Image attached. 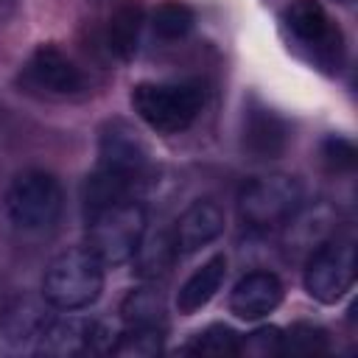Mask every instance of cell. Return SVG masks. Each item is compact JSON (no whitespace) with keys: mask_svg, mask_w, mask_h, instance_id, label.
I'll return each instance as SVG.
<instances>
[{"mask_svg":"<svg viewBox=\"0 0 358 358\" xmlns=\"http://www.w3.org/2000/svg\"><path fill=\"white\" fill-rule=\"evenodd\" d=\"M103 291V263L87 246L59 252L42 277V299L56 310H84Z\"/></svg>","mask_w":358,"mask_h":358,"instance_id":"3957f363","label":"cell"},{"mask_svg":"<svg viewBox=\"0 0 358 358\" xmlns=\"http://www.w3.org/2000/svg\"><path fill=\"white\" fill-rule=\"evenodd\" d=\"M148 168V148L137 129L123 117H109L98 131V162L84 179L81 204L92 213L103 204L131 199Z\"/></svg>","mask_w":358,"mask_h":358,"instance_id":"6da1fadb","label":"cell"},{"mask_svg":"<svg viewBox=\"0 0 358 358\" xmlns=\"http://www.w3.org/2000/svg\"><path fill=\"white\" fill-rule=\"evenodd\" d=\"M291 143V126L288 120L266 106L260 98H249L243 103L241 115V145L255 159H277L285 154Z\"/></svg>","mask_w":358,"mask_h":358,"instance_id":"8fae6325","label":"cell"},{"mask_svg":"<svg viewBox=\"0 0 358 358\" xmlns=\"http://www.w3.org/2000/svg\"><path fill=\"white\" fill-rule=\"evenodd\" d=\"M305 291L322 305H336L355 282V249L350 241L333 238L316 246L305 263Z\"/></svg>","mask_w":358,"mask_h":358,"instance_id":"9c48e42d","label":"cell"},{"mask_svg":"<svg viewBox=\"0 0 358 358\" xmlns=\"http://www.w3.org/2000/svg\"><path fill=\"white\" fill-rule=\"evenodd\" d=\"M282 31L299 48L310 64L324 73H338L344 67V36L341 28L330 20L327 8L319 0H291L282 8Z\"/></svg>","mask_w":358,"mask_h":358,"instance_id":"277c9868","label":"cell"},{"mask_svg":"<svg viewBox=\"0 0 358 358\" xmlns=\"http://www.w3.org/2000/svg\"><path fill=\"white\" fill-rule=\"evenodd\" d=\"M305 201V187L291 173H266L249 179L238 193V218L255 232L285 227L296 218Z\"/></svg>","mask_w":358,"mask_h":358,"instance_id":"8992f818","label":"cell"},{"mask_svg":"<svg viewBox=\"0 0 358 358\" xmlns=\"http://www.w3.org/2000/svg\"><path fill=\"white\" fill-rule=\"evenodd\" d=\"M280 336L282 330L280 327H257L255 333L249 336H241V347H238V355L246 352V355H257V358H266V355H280Z\"/></svg>","mask_w":358,"mask_h":358,"instance_id":"603a6c76","label":"cell"},{"mask_svg":"<svg viewBox=\"0 0 358 358\" xmlns=\"http://www.w3.org/2000/svg\"><path fill=\"white\" fill-rule=\"evenodd\" d=\"M87 249L103 266L129 263L145 235V210L134 199H120L84 213Z\"/></svg>","mask_w":358,"mask_h":358,"instance_id":"5b68a950","label":"cell"},{"mask_svg":"<svg viewBox=\"0 0 358 358\" xmlns=\"http://www.w3.org/2000/svg\"><path fill=\"white\" fill-rule=\"evenodd\" d=\"M134 115L157 134H179L190 129L204 106L199 81H140L131 87Z\"/></svg>","mask_w":358,"mask_h":358,"instance_id":"7a4b0ae2","label":"cell"},{"mask_svg":"<svg viewBox=\"0 0 358 358\" xmlns=\"http://www.w3.org/2000/svg\"><path fill=\"white\" fill-rule=\"evenodd\" d=\"M17 87L25 95L42 101H73L87 95L90 84L84 70L59 48V45H36L28 59L17 70Z\"/></svg>","mask_w":358,"mask_h":358,"instance_id":"ba28073f","label":"cell"},{"mask_svg":"<svg viewBox=\"0 0 358 358\" xmlns=\"http://www.w3.org/2000/svg\"><path fill=\"white\" fill-rule=\"evenodd\" d=\"M224 277H227V255H213L207 257L179 288L176 294V310L182 316H193L199 313L201 308L210 305V299L221 291L224 285Z\"/></svg>","mask_w":358,"mask_h":358,"instance_id":"5bb4252c","label":"cell"},{"mask_svg":"<svg viewBox=\"0 0 358 358\" xmlns=\"http://www.w3.org/2000/svg\"><path fill=\"white\" fill-rule=\"evenodd\" d=\"M224 210L218 201L213 199H196L190 207H185V213L176 218L171 238L179 255H193L199 249H204L207 243H213L221 232H224Z\"/></svg>","mask_w":358,"mask_h":358,"instance_id":"4fadbf2b","label":"cell"},{"mask_svg":"<svg viewBox=\"0 0 358 358\" xmlns=\"http://www.w3.org/2000/svg\"><path fill=\"white\" fill-rule=\"evenodd\" d=\"M62 207H64L62 185L53 173L42 168H28L17 173L6 190L8 221L25 235L50 232L59 224Z\"/></svg>","mask_w":358,"mask_h":358,"instance_id":"52a82bcc","label":"cell"},{"mask_svg":"<svg viewBox=\"0 0 358 358\" xmlns=\"http://www.w3.org/2000/svg\"><path fill=\"white\" fill-rule=\"evenodd\" d=\"M330 350V336L322 324L294 322L280 336V355H322Z\"/></svg>","mask_w":358,"mask_h":358,"instance_id":"d6986e66","label":"cell"},{"mask_svg":"<svg viewBox=\"0 0 358 358\" xmlns=\"http://www.w3.org/2000/svg\"><path fill=\"white\" fill-rule=\"evenodd\" d=\"M282 294L285 288L274 271H249L229 291V313L243 322L263 319L280 308Z\"/></svg>","mask_w":358,"mask_h":358,"instance_id":"7c38bea8","label":"cell"},{"mask_svg":"<svg viewBox=\"0 0 358 358\" xmlns=\"http://www.w3.org/2000/svg\"><path fill=\"white\" fill-rule=\"evenodd\" d=\"M165 341V327H129L120 333L112 344L115 355H134V358H148L162 350Z\"/></svg>","mask_w":358,"mask_h":358,"instance_id":"44dd1931","label":"cell"},{"mask_svg":"<svg viewBox=\"0 0 358 358\" xmlns=\"http://www.w3.org/2000/svg\"><path fill=\"white\" fill-rule=\"evenodd\" d=\"M241 347V336L229 327V324H207L204 330H199L187 344L185 352L190 355H238Z\"/></svg>","mask_w":358,"mask_h":358,"instance_id":"ffe728a7","label":"cell"},{"mask_svg":"<svg viewBox=\"0 0 358 358\" xmlns=\"http://www.w3.org/2000/svg\"><path fill=\"white\" fill-rule=\"evenodd\" d=\"M176 257H179V252L173 246L171 232H159V235H151V238L143 235V241H140V246H137V252H134L131 260L137 263L134 271L140 277L157 280V277H165L171 271V266H173Z\"/></svg>","mask_w":358,"mask_h":358,"instance_id":"e0dca14e","label":"cell"},{"mask_svg":"<svg viewBox=\"0 0 358 358\" xmlns=\"http://www.w3.org/2000/svg\"><path fill=\"white\" fill-rule=\"evenodd\" d=\"M143 6L140 3H126L120 6L106 25V50L120 59V62H131L137 48H140V34H143Z\"/></svg>","mask_w":358,"mask_h":358,"instance_id":"9a60e30c","label":"cell"},{"mask_svg":"<svg viewBox=\"0 0 358 358\" xmlns=\"http://www.w3.org/2000/svg\"><path fill=\"white\" fill-rule=\"evenodd\" d=\"M115 333L98 322V319H84V316H62L42 322L36 333V352L50 355V358H73V355H87V352H112Z\"/></svg>","mask_w":358,"mask_h":358,"instance_id":"30bf717a","label":"cell"},{"mask_svg":"<svg viewBox=\"0 0 358 358\" xmlns=\"http://www.w3.org/2000/svg\"><path fill=\"white\" fill-rule=\"evenodd\" d=\"M336 3H352V0H336Z\"/></svg>","mask_w":358,"mask_h":358,"instance_id":"cb8c5ba5","label":"cell"},{"mask_svg":"<svg viewBox=\"0 0 358 358\" xmlns=\"http://www.w3.org/2000/svg\"><path fill=\"white\" fill-rule=\"evenodd\" d=\"M120 316L129 327H165V294L157 285L131 288L120 302Z\"/></svg>","mask_w":358,"mask_h":358,"instance_id":"2e32d148","label":"cell"},{"mask_svg":"<svg viewBox=\"0 0 358 358\" xmlns=\"http://www.w3.org/2000/svg\"><path fill=\"white\" fill-rule=\"evenodd\" d=\"M148 22H151V31H154L157 39H162V42H176V39H185V36L193 31V25H196V11H193L187 3H182V0H165V3H159V6L151 11Z\"/></svg>","mask_w":358,"mask_h":358,"instance_id":"ac0fdd59","label":"cell"},{"mask_svg":"<svg viewBox=\"0 0 358 358\" xmlns=\"http://www.w3.org/2000/svg\"><path fill=\"white\" fill-rule=\"evenodd\" d=\"M319 157H322V165L330 171V173H347L355 168V143L344 134H327L319 145Z\"/></svg>","mask_w":358,"mask_h":358,"instance_id":"7402d4cb","label":"cell"}]
</instances>
